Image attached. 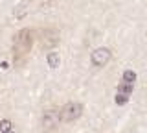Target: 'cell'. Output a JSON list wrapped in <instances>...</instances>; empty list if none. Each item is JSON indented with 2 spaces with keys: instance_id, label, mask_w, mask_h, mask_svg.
I'll use <instances>...</instances> for the list:
<instances>
[{
  "instance_id": "8992f818",
  "label": "cell",
  "mask_w": 147,
  "mask_h": 133,
  "mask_svg": "<svg viewBox=\"0 0 147 133\" xmlns=\"http://www.w3.org/2000/svg\"><path fill=\"white\" fill-rule=\"evenodd\" d=\"M48 63H50V67H52V68H57L59 67V56L55 52H50L48 54Z\"/></svg>"
},
{
  "instance_id": "6da1fadb",
  "label": "cell",
  "mask_w": 147,
  "mask_h": 133,
  "mask_svg": "<svg viewBox=\"0 0 147 133\" xmlns=\"http://www.w3.org/2000/svg\"><path fill=\"white\" fill-rule=\"evenodd\" d=\"M35 37H37V33L31 28H22L20 31H17V35L13 37V57H15L17 65H20L30 56L33 43H35Z\"/></svg>"
},
{
  "instance_id": "9c48e42d",
  "label": "cell",
  "mask_w": 147,
  "mask_h": 133,
  "mask_svg": "<svg viewBox=\"0 0 147 133\" xmlns=\"http://www.w3.org/2000/svg\"><path fill=\"white\" fill-rule=\"evenodd\" d=\"M6 133H15V131H13V128H11V130H7V131H6Z\"/></svg>"
},
{
  "instance_id": "3957f363",
  "label": "cell",
  "mask_w": 147,
  "mask_h": 133,
  "mask_svg": "<svg viewBox=\"0 0 147 133\" xmlns=\"http://www.w3.org/2000/svg\"><path fill=\"white\" fill-rule=\"evenodd\" d=\"M81 115H83V105L79 102H68L61 107V122L64 124L76 122Z\"/></svg>"
},
{
  "instance_id": "7a4b0ae2",
  "label": "cell",
  "mask_w": 147,
  "mask_h": 133,
  "mask_svg": "<svg viewBox=\"0 0 147 133\" xmlns=\"http://www.w3.org/2000/svg\"><path fill=\"white\" fill-rule=\"evenodd\" d=\"M59 124H61V109L52 107V109H46L42 113L40 128H42L44 133H57Z\"/></svg>"
},
{
  "instance_id": "ba28073f",
  "label": "cell",
  "mask_w": 147,
  "mask_h": 133,
  "mask_svg": "<svg viewBox=\"0 0 147 133\" xmlns=\"http://www.w3.org/2000/svg\"><path fill=\"white\" fill-rule=\"evenodd\" d=\"M7 130H11V122L9 120H0V133H6Z\"/></svg>"
},
{
  "instance_id": "277c9868",
  "label": "cell",
  "mask_w": 147,
  "mask_h": 133,
  "mask_svg": "<svg viewBox=\"0 0 147 133\" xmlns=\"http://www.w3.org/2000/svg\"><path fill=\"white\" fill-rule=\"evenodd\" d=\"M110 59H112V52H110V48H107V46H99L90 54L92 67H98V68H103Z\"/></svg>"
},
{
  "instance_id": "5b68a950",
  "label": "cell",
  "mask_w": 147,
  "mask_h": 133,
  "mask_svg": "<svg viewBox=\"0 0 147 133\" xmlns=\"http://www.w3.org/2000/svg\"><path fill=\"white\" fill-rule=\"evenodd\" d=\"M40 46H42L44 50H50V48H53L55 44L59 43V33L55 30H44V31H40Z\"/></svg>"
},
{
  "instance_id": "52a82bcc",
  "label": "cell",
  "mask_w": 147,
  "mask_h": 133,
  "mask_svg": "<svg viewBox=\"0 0 147 133\" xmlns=\"http://www.w3.org/2000/svg\"><path fill=\"white\" fill-rule=\"evenodd\" d=\"M123 81H127V83H134V81H136V74L132 70H125V72H123Z\"/></svg>"
}]
</instances>
